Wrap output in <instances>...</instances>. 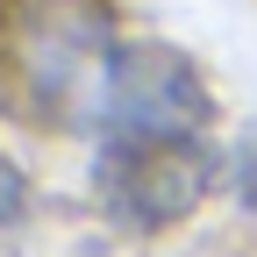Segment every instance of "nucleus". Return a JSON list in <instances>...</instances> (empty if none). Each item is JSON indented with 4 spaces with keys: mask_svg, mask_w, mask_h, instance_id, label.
Masks as SVG:
<instances>
[{
    "mask_svg": "<svg viewBox=\"0 0 257 257\" xmlns=\"http://www.w3.org/2000/svg\"><path fill=\"white\" fill-rule=\"evenodd\" d=\"M207 136H107L93 157V193L121 229H172L214 186Z\"/></svg>",
    "mask_w": 257,
    "mask_h": 257,
    "instance_id": "obj_1",
    "label": "nucleus"
},
{
    "mask_svg": "<svg viewBox=\"0 0 257 257\" xmlns=\"http://www.w3.org/2000/svg\"><path fill=\"white\" fill-rule=\"evenodd\" d=\"M114 29L100 15V0H36L29 15V86L50 114H79V107H107V79H114Z\"/></svg>",
    "mask_w": 257,
    "mask_h": 257,
    "instance_id": "obj_2",
    "label": "nucleus"
},
{
    "mask_svg": "<svg viewBox=\"0 0 257 257\" xmlns=\"http://www.w3.org/2000/svg\"><path fill=\"white\" fill-rule=\"evenodd\" d=\"M100 114H107V136H207L214 93L193 72V57H179L165 43H136L114 57Z\"/></svg>",
    "mask_w": 257,
    "mask_h": 257,
    "instance_id": "obj_3",
    "label": "nucleus"
},
{
    "mask_svg": "<svg viewBox=\"0 0 257 257\" xmlns=\"http://www.w3.org/2000/svg\"><path fill=\"white\" fill-rule=\"evenodd\" d=\"M22 207H29V186H22V172L8 165V157H0V229H8Z\"/></svg>",
    "mask_w": 257,
    "mask_h": 257,
    "instance_id": "obj_4",
    "label": "nucleus"
},
{
    "mask_svg": "<svg viewBox=\"0 0 257 257\" xmlns=\"http://www.w3.org/2000/svg\"><path fill=\"white\" fill-rule=\"evenodd\" d=\"M236 200H243V214H257V143L236 157Z\"/></svg>",
    "mask_w": 257,
    "mask_h": 257,
    "instance_id": "obj_5",
    "label": "nucleus"
}]
</instances>
